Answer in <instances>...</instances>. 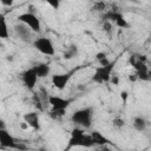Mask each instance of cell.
<instances>
[{"label":"cell","instance_id":"obj_7","mask_svg":"<svg viewBox=\"0 0 151 151\" xmlns=\"http://www.w3.org/2000/svg\"><path fill=\"white\" fill-rule=\"evenodd\" d=\"M18 21L27 25L34 33H39L41 31V22L40 19L33 12H25L18 15Z\"/></svg>","mask_w":151,"mask_h":151},{"label":"cell","instance_id":"obj_30","mask_svg":"<svg viewBox=\"0 0 151 151\" xmlns=\"http://www.w3.org/2000/svg\"><path fill=\"white\" fill-rule=\"evenodd\" d=\"M150 55H151V51H150Z\"/></svg>","mask_w":151,"mask_h":151},{"label":"cell","instance_id":"obj_22","mask_svg":"<svg viewBox=\"0 0 151 151\" xmlns=\"http://www.w3.org/2000/svg\"><path fill=\"white\" fill-rule=\"evenodd\" d=\"M112 123H113L114 127H123L124 126V120L122 118H114Z\"/></svg>","mask_w":151,"mask_h":151},{"label":"cell","instance_id":"obj_21","mask_svg":"<svg viewBox=\"0 0 151 151\" xmlns=\"http://www.w3.org/2000/svg\"><path fill=\"white\" fill-rule=\"evenodd\" d=\"M112 27H113V26H112V24H111L110 21H104V25H103V29H104V32H106L107 34H111L112 31H113Z\"/></svg>","mask_w":151,"mask_h":151},{"label":"cell","instance_id":"obj_6","mask_svg":"<svg viewBox=\"0 0 151 151\" xmlns=\"http://www.w3.org/2000/svg\"><path fill=\"white\" fill-rule=\"evenodd\" d=\"M101 19L104 21H110L111 24H114L116 26L120 28H127L130 25L124 18V15L118 9H109L101 14Z\"/></svg>","mask_w":151,"mask_h":151},{"label":"cell","instance_id":"obj_17","mask_svg":"<svg viewBox=\"0 0 151 151\" xmlns=\"http://www.w3.org/2000/svg\"><path fill=\"white\" fill-rule=\"evenodd\" d=\"M0 38L1 39H8L9 38V29L6 22V19L2 14H0Z\"/></svg>","mask_w":151,"mask_h":151},{"label":"cell","instance_id":"obj_23","mask_svg":"<svg viewBox=\"0 0 151 151\" xmlns=\"http://www.w3.org/2000/svg\"><path fill=\"white\" fill-rule=\"evenodd\" d=\"M96 59L100 63V61H103V60H105L106 59V54L104 53V52H100V53H97V55H96Z\"/></svg>","mask_w":151,"mask_h":151},{"label":"cell","instance_id":"obj_28","mask_svg":"<svg viewBox=\"0 0 151 151\" xmlns=\"http://www.w3.org/2000/svg\"><path fill=\"white\" fill-rule=\"evenodd\" d=\"M39 151H46V150H45V149H40Z\"/></svg>","mask_w":151,"mask_h":151},{"label":"cell","instance_id":"obj_5","mask_svg":"<svg viewBox=\"0 0 151 151\" xmlns=\"http://www.w3.org/2000/svg\"><path fill=\"white\" fill-rule=\"evenodd\" d=\"M0 146L1 149H11L19 151L27 150V147L21 142H18L6 129H0Z\"/></svg>","mask_w":151,"mask_h":151},{"label":"cell","instance_id":"obj_8","mask_svg":"<svg viewBox=\"0 0 151 151\" xmlns=\"http://www.w3.org/2000/svg\"><path fill=\"white\" fill-rule=\"evenodd\" d=\"M33 47L44 55L51 57V55H54V53H55L52 40L50 38H46V37L35 38L33 41Z\"/></svg>","mask_w":151,"mask_h":151},{"label":"cell","instance_id":"obj_29","mask_svg":"<svg viewBox=\"0 0 151 151\" xmlns=\"http://www.w3.org/2000/svg\"><path fill=\"white\" fill-rule=\"evenodd\" d=\"M118 151H125V150H118Z\"/></svg>","mask_w":151,"mask_h":151},{"label":"cell","instance_id":"obj_2","mask_svg":"<svg viewBox=\"0 0 151 151\" xmlns=\"http://www.w3.org/2000/svg\"><path fill=\"white\" fill-rule=\"evenodd\" d=\"M93 114H94L93 107L86 106V107H83V109L74 111L71 116V122L81 129H90L92 125Z\"/></svg>","mask_w":151,"mask_h":151},{"label":"cell","instance_id":"obj_10","mask_svg":"<svg viewBox=\"0 0 151 151\" xmlns=\"http://www.w3.org/2000/svg\"><path fill=\"white\" fill-rule=\"evenodd\" d=\"M14 33L15 35L24 42H32L33 44V31L25 24L18 22L14 25Z\"/></svg>","mask_w":151,"mask_h":151},{"label":"cell","instance_id":"obj_3","mask_svg":"<svg viewBox=\"0 0 151 151\" xmlns=\"http://www.w3.org/2000/svg\"><path fill=\"white\" fill-rule=\"evenodd\" d=\"M130 64L133 67L136 76L138 79L143 80V81H150V76H149V67L146 66V58L145 55H140V54H132L130 57Z\"/></svg>","mask_w":151,"mask_h":151},{"label":"cell","instance_id":"obj_16","mask_svg":"<svg viewBox=\"0 0 151 151\" xmlns=\"http://www.w3.org/2000/svg\"><path fill=\"white\" fill-rule=\"evenodd\" d=\"M147 124H149V123L146 122V119H145L144 117H142V116L134 117V118H133V122H132V125H133L134 130H136V131H139V132L145 131L146 127H147Z\"/></svg>","mask_w":151,"mask_h":151},{"label":"cell","instance_id":"obj_20","mask_svg":"<svg viewBox=\"0 0 151 151\" xmlns=\"http://www.w3.org/2000/svg\"><path fill=\"white\" fill-rule=\"evenodd\" d=\"M91 9H93L96 12L104 13V12H106V2H104V1H97V2H94V5L92 6Z\"/></svg>","mask_w":151,"mask_h":151},{"label":"cell","instance_id":"obj_25","mask_svg":"<svg viewBox=\"0 0 151 151\" xmlns=\"http://www.w3.org/2000/svg\"><path fill=\"white\" fill-rule=\"evenodd\" d=\"M111 83H113V85H118V81H119V78H118V76H116V74H113L112 77H111V80H110Z\"/></svg>","mask_w":151,"mask_h":151},{"label":"cell","instance_id":"obj_19","mask_svg":"<svg viewBox=\"0 0 151 151\" xmlns=\"http://www.w3.org/2000/svg\"><path fill=\"white\" fill-rule=\"evenodd\" d=\"M65 112H66V110H53V109H51V111H50V117L52 118V119H54V120H60L64 116H65Z\"/></svg>","mask_w":151,"mask_h":151},{"label":"cell","instance_id":"obj_13","mask_svg":"<svg viewBox=\"0 0 151 151\" xmlns=\"http://www.w3.org/2000/svg\"><path fill=\"white\" fill-rule=\"evenodd\" d=\"M22 118H24V122L29 127H32L34 131H39L40 130V118H39V113L37 111L25 113Z\"/></svg>","mask_w":151,"mask_h":151},{"label":"cell","instance_id":"obj_15","mask_svg":"<svg viewBox=\"0 0 151 151\" xmlns=\"http://www.w3.org/2000/svg\"><path fill=\"white\" fill-rule=\"evenodd\" d=\"M91 137H92V140L94 143V145H98V146H106V145H110L111 142L107 137H105L103 133H100L99 131H92L91 133Z\"/></svg>","mask_w":151,"mask_h":151},{"label":"cell","instance_id":"obj_26","mask_svg":"<svg viewBox=\"0 0 151 151\" xmlns=\"http://www.w3.org/2000/svg\"><path fill=\"white\" fill-rule=\"evenodd\" d=\"M120 97H122V99H123L124 101H126V98H127V92H126V91H123V92L120 93Z\"/></svg>","mask_w":151,"mask_h":151},{"label":"cell","instance_id":"obj_18","mask_svg":"<svg viewBox=\"0 0 151 151\" xmlns=\"http://www.w3.org/2000/svg\"><path fill=\"white\" fill-rule=\"evenodd\" d=\"M77 54H78V47H77V45H73V44H72V45H70V46L65 50L63 57H64V59L70 60V59H73Z\"/></svg>","mask_w":151,"mask_h":151},{"label":"cell","instance_id":"obj_9","mask_svg":"<svg viewBox=\"0 0 151 151\" xmlns=\"http://www.w3.org/2000/svg\"><path fill=\"white\" fill-rule=\"evenodd\" d=\"M80 68H83V66H78V67H76V68H73V70H71V71H68V72H65V73L53 74L52 78H51L53 86H54L55 88L60 90V91L64 90V88L66 87V85L70 83V80L72 79L73 74H74L77 71H79Z\"/></svg>","mask_w":151,"mask_h":151},{"label":"cell","instance_id":"obj_11","mask_svg":"<svg viewBox=\"0 0 151 151\" xmlns=\"http://www.w3.org/2000/svg\"><path fill=\"white\" fill-rule=\"evenodd\" d=\"M20 79L22 81V84L25 85L26 88L28 90H34L38 83V76L35 73V71L33 70V67H29L27 70H25L24 72H21L20 74Z\"/></svg>","mask_w":151,"mask_h":151},{"label":"cell","instance_id":"obj_4","mask_svg":"<svg viewBox=\"0 0 151 151\" xmlns=\"http://www.w3.org/2000/svg\"><path fill=\"white\" fill-rule=\"evenodd\" d=\"M116 61H117V60H113V61H110V63L106 64V65H99L98 67H96L94 73H93V76H92V80H93L94 83H98V84L109 83V81L111 80L112 71H113V68H114Z\"/></svg>","mask_w":151,"mask_h":151},{"label":"cell","instance_id":"obj_14","mask_svg":"<svg viewBox=\"0 0 151 151\" xmlns=\"http://www.w3.org/2000/svg\"><path fill=\"white\" fill-rule=\"evenodd\" d=\"M35 71L38 78H46L51 73V66L47 63H37L34 66H32Z\"/></svg>","mask_w":151,"mask_h":151},{"label":"cell","instance_id":"obj_27","mask_svg":"<svg viewBox=\"0 0 151 151\" xmlns=\"http://www.w3.org/2000/svg\"><path fill=\"white\" fill-rule=\"evenodd\" d=\"M1 4H2V5H12V1H5V0H1Z\"/></svg>","mask_w":151,"mask_h":151},{"label":"cell","instance_id":"obj_1","mask_svg":"<svg viewBox=\"0 0 151 151\" xmlns=\"http://www.w3.org/2000/svg\"><path fill=\"white\" fill-rule=\"evenodd\" d=\"M94 146V143L92 140L91 134L85 133L84 129L81 127H74L71 131V136L67 143V146L64 149V151H70L73 147H86L90 149Z\"/></svg>","mask_w":151,"mask_h":151},{"label":"cell","instance_id":"obj_24","mask_svg":"<svg viewBox=\"0 0 151 151\" xmlns=\"http://www.w3.org/2000/svg\"><path fill=\"white\" fill-rule=\"evenodd\" d=\"M47 4L50 6H52L54 9H58V7H59V1H48Z\"/></svg>","mask_w":151,"mask_h":151},{"label":"cell","instance_id":"obj_31","mask_svg":"<svg viewBox=\"0 0 151 151\" xmlns=\"http://www.w3.org/2000/svg\"><path fill=\"white\" fill-rule=\"evenodd\" d=\"M150 123H151V122H150Z\"/></svg>","mask_w":151,"mask_h":151},{"label":"cell","instance_id":"obj_12","mask_svg":"<svg viewBox=\"0 0 151 151\" xmlns=\"http://www.w3.org/2000/svg\"><path fill=\"white\" fill-rule=\"evenodd\" d=\"M73 99H66L59 96H50L48 104L53 110H66L71 104Z\"/></svg>","mask_w":151,"mask_h":151}]
</instances>
